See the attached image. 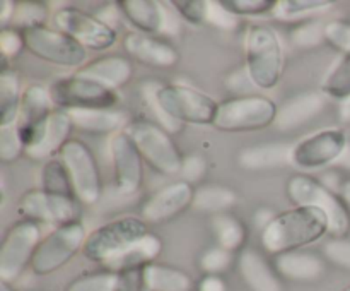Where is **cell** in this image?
Segmentation results:
<instances>
[{"instance_id":"obj_1","label":"cell","mask_w":350,"mask_h":291,"mask_svg":"<svg viewBox=\"0 0 350 291\" xmlns=\"http://www.w3.org/2000/svg\"><path fill=\"white\" fill-rule=\"evenodd\" d=\"M330 233L328 218L323 211L308 205H294L279 212L273 221L260 231V243L270 255L296 252L313 245Z\"/></svg>"},{"instance_id":"obj_2","label":"cell","mask_w":350,"mask_h":291,"mask_svg":"<svg viewBox=\"0 0 350 291\" xmlns=\"http://www.w3.org/2000/svg\"><path fill=\"white\" fill-rule=\"evenodd\" d=\"M245 55V68L255 88L267 91L279 84L286 68V53L272 26L256 23L246 29Z\"/></svg>"},{"instance_id":"obj_3","label":"cell","mask_w":350,"mask_h":291,"mask_svg":"<svg viewBox=\"0 0 350 291\" xmlns=\"http://www.w3.org/2000/svg\"><path fill=\"white\" fill-rule=\"evenodd\" d=\"M147 101L167 122L191 125H212L219 108L212 96L187 84L157 86Z\"/></svg>"},{"instance_id":"obj_4","label":"cell","mask_w":350,"mask_h":291,"mask_svg":"<svg viewBox=\"0 0 350 291\" xmlns=\"http://www.w3.org/2000/svg\"><path fill=\"white\" fill-rule=\"evenodd\" d=\"M286 195L294 205H308L323 211L328 218L330 233L338 238L350 229V211L340 194L308 173H297L287 180Z\"/></svg>"},{"instance_id":"obj_5","label":"cell","mask_w":350,"mask_h":291,"mask_svg":"<svg viewBox=\"0 0 350 291\" xmlns=\"http://www.w3.org/2000/svg\"><path fill=\"white\" fill-rule=\"evenodd\" d=\"M149 235L147 223L137 216H123L92 229L82 249L85 259L105 267Z\"/></svg>"},{"instance_id":"obj_6","label":"cell","mask_w":350,"mask_h":291,"mask_svg":"<svg viewBox=\"0 0 350 291\" xmlns=\"http://www.w3.org/2000/svg\"><path fill=\"white\" fill-rule=\"evenodd\" d=\"M279 106L263 94L232 96L219 103L212 125L221 132H253L273 125Z\"/></svg>"},{"instance_id":"obj_7","label":"cell","mask_w":350,"mask_h":291,"mask_svg":"<svg viewBox=\"0 0 350 291\" xmlns=\"http://www.w3.org/2000/svg\"><path fill=\"white\" fill-rule=\"evenodd\" d=\"M125 130L135 142L142 160L152 170L167 177L180 173L185 157L166 129L150 120H133Z\"/></svg>"},{"instance_id":"obj_8","label":"cell","mask_w":350,"mask_h":291,"mask_svg":"<svg viewBox=\"0 0 350 291\" xmlns=\"http://www.w3.org/2000/svg\"><path fill=\"white\" fill-rule=\"evenodd\" d=\"M55 108L64 112L75 110H113L118 103V94L115 89L84 77L81 74L65 75L51 82L48 88Z\"/></svg>"},{"instance_id":"obj_9","label":"cell","mask_w":350,"mask_h":291,"mask_svg":"<svg viewBox=\"0 0 350 291\" xmlns=\"http://www.w3.org/2000/svg\"><path fill=\"white\" fill-rule=\"evenodd\" d=\"M84 225L81 221H70L51 229L38 245L34 252L31 270L36 276H50L64 266H67L85 245Z\"/></svg>"},{"instance_id":"obj_10","label":"cell","mask_w":350,"mask_h":291,"mask_svg":"<svg viewBox=\"0 0 350 291\" xmlns=\"http://www.w3.org/2000/svg\"><path fill=\"white\" fill-rule=\"evenodd\" d=\"M24 47L40 60L58 67H84L88 50L57 27L36 26L21 29Z\"/></svg>"},{"instance_id":"obj_11","label":"cell","mask_w":350,"mask_h":291,"mask_svg":"<svg viewBox=\"0 0 350 291\" xmlns=\"http://www.w3.org/2000/svg\"><path fill=\"white\" fill-rule=\"evenodd\" d=\"M41 228L29 219H19L7 228L0 245V281L14 283L27 267L41 242Z\"/></svg>"},{"instance_id":"obj_12","label":"cell","mask_w":350,"mask_h":291,"mask_svg":"<svg viewBox=\"0 0 350 291\" xmlns=\"http://www.w3.org/2000/svg\"><path fill=\"white\" fill-rule=\"evenodd\" d=\"M58 157L65 164L75 197L84 205H94L101 199L103 185L98 161L85 142L70 139L62 147Z\"/></svg>"},{"instance_id":"obj_13","label":"cell","mask_w":350,"mask_h":291,"mask_svg":"<svg viewBox=\"0 0 350 291\" xmlns=\"http://www.w3.org/2000/svg\"><path fill=\"white\" fill-rule=\"evenodd\" d=\"M347 146L349 139L344 129L332 127L318 130L294 144L291 164L301 171L321 170L337 163Z\"/></svg>"},{"instance_id":"obj_14","label":"cell","mask_w":350,"mask_h":291,"mask_svg":"<svg viewBox=\"0 0 350 291\" xmlns=\"http://www.w3.org/2000/svg\"><path fill=\"white\" fill-rule=\"evenodd\" d=\"M55 27L77 41L85 50H108L116 43L115 27L79 7H62L53 14Z\"/></svg>"},{"instance_id":"obj_15","label":"cell","mask_w":350,"mask_h":291,"mask_svg":"<svg viewBox=\"0 0 350 291\" xmlns=\"http://www.w3.org/2000/svg\"><path fill=\"white\" fill-rule=\"evenodd\" d=\"M113 166V184L120 195H135L144 181V160L126 130L113 134L108 140Z\"/></svg>"},{"instance_id":"obj_16","label":"cell","mask_w":350,"mask_h":291,"mask_svg":"<svg viewBox=\"0 0 350 291\" xmlns=\"http://www.w3.org/2000/svg\"><path fill=\"white\" fill-rule=\"evenodd\" d=\"M17 212L21 219H29L38 225H53L55 228L65 223L77 221L75 199L50 194L43 188H33L21 195Z\"/></svg>"},{"instance_id":"obj_17","label":"cell","mask_w":350,"mask_h":291,"mask_svg":"<svg viewBox=\"0 0 350 291\" xmlns=\"http://www.w3.org/2000/svg\"><path fill=\"white\" fill-rule=\"evenodd\" d=\"M55 110L57 108H55L53 99L46 88H43L41 84H29L23 89L16 127L26 149L36 142L41 130L44 129L48 118Z\"/></svg>"},{"instance_id":"obj_18","label":"cell","mask_w":350,"mask_h":291,"mask_svg":"<svg viewBox=\"0 0 350 291\" xmlns=\"http://www.w3.org/2000/svg\"><path fill=\"white\" fill-rule=\"evenodd\" d=\"M195 187L185 180L171 181L154 192L140 207L146 223H164L176 218L193 205Z\"/></svg>"},{"instance_id":"obj_19","label":"cell","mask_w":350,"mask_h":291,"mask_svg":"<svg viewBox=\"0 0 350 291\" xmlns=\"http://www.w3.org/2000/svg\"><path fill=\"white\" fill-rule=\"evenodd\" d=\"M120 12L144 34H173L180 29L178 21L167 12V3L157 0H123L116 2Z\"/></svg>"},{"instance_id":"obj_20","label":"cell","mask_w":350,"mask_h":291,"mask_svg":"<svg viewBox=\"0 0 350 291\" xmlns=\"http://www.w3.org/2000/svg\"><path fill=\"white\" fill-rule=\"evenodd\" d=\"M123 48L133 60L154 68H171L180 60V53L164 38L144 33H129L123 38Z\"/></svg>"},{"instance_id":"obj_21","label":"cell","mask_w":350,"mask_h":291,"mask_svg":"<svg viewBox=\"0 0 350 291\" xmlns=\"http://www.w3.org/2000/svg\"><path fill=\"white\" fill-rule=\"evenodd\" d=\"M327 105V96L321 91H303L287 98L279 106L273 127L280 132H293L317 118Z\"/></svg>"},{"instance_id":"obj_22","label":"cell","mask_w":350,"mask_h":291,"mask_svg":"<svg viewBox=\"0 0 350 291\" xmlns=\"http://www.w3.org/2000/svg\"><path fill=\"white\" fill-rule=\"evenodd\" d=\"M74 129L70 115L57 108L48 118L36 142L26 149V156L33 161H44V163L53 160L60 154L62 147L70 140V134Z\"/></svg>"},{"instance_id":"obj_23","label":"cell","mask_w":350,"mask_h":291,"mask_svg":"<svg viewBox=\"0 0 350 291\" xmlns=\"http://www.w3.org/2000/svg\"><path fill=\"white\" fill-rule=\"evenodd\" d=\"M238 273L250 291H284L273 264L258 250L245 249L238 257Z\"/></svg>"},{"instance_id":"obj_24","label":"cell","mask_w":350,"mask_h":291,"mask_svg":"<svg viewBox=\"0 0 350 291\" xmlns=\"http://www.w3.org/2000/svg\"><path fill=\"white\" fill-rule=\"evenodd\" d=\"M273 267L282 279L293 283H314L323 277L327 270L325 259L308 250L280 253L273 257Z\"/></svg>"},{"instance_id":"obj_25","label":"cell","mask_w":350,"mask_h":291,"mask_svg":"<svg viewBox=\"0 0 350 291\" xmlns=\"http://www.w3.org/2000/svg\"><path fill=\"white\" fill-rule=\"evenodd\" d=\"M77 74L94 79L116 91L132 81L133 64L122 55H106L85 64Z\"/></svg>"},{"instance_id":"obj_26","label":"cell","mask_w":350,"mask_h":291,"mask_svg":"<svg viewBox=\"0 0 350 291\" xmlns=\"http://www.w3.org/2000/svg\"><path fill=\"white\" fill-rule=\"evenodd\" d=\"M293 146L286 142H262L245 147L239 153V164L248 171H265L291 164Z\"/></svg>"},{"instance_id":"obj_27","label":"cell","mask_w":350,"mask_h":291,"mask_svg":"<svg viewBox=\"0 0 350 291\" xmlns=\"http://www.w3.org/2000/svg\"><path fill=\"white\" fill-rule=\"evenodd\" d=\"M161 252H163V240L154 235V233H149L142 240H139L135 245L130 246L126 252H123L115 260L106 264L105 269L113 270V273H122V270L129 269H144L149 264L156 262Z\"/></svg>"},{"instance_id":"obj_28","label":"cell","mask_w":350,"mask_h":291,"mask_svg":"<svg viewBox=\"0 0 350 291\" xmlns=\"http://www.w3.org/2000/svg\"><path fill=\"white\" fill-rule=\"evenodd\" d=\"M144 283L147 291H191L193 279L188 273L167 264L154 262L144 267Z\"/></svg>"},{"instance_id":"obj_29","label":"cell","mask_w":350,"mask_h":291,"mask_svg":"<svg viewBox=\"0 0 350 291\" xmlns=\"http://www.w3.org/2000/svg\"><path fill=\"white\" fill-rule=\"evenodd\" d=\"M75 129L85 134H116L123 125V115L115 110H75L67 112Z\"/></svg>"},{"instance_id":"obj_30","label":"cell","mask_w":350,"mask_h":291,"mask_svg":"<svg viewBox=\"0 0 350 291\" xmlns=\"http://www.w3.org/2000/svg\"><path fill=\"white\" fill-rule=\"evenodd\" d=\"M21 98V79L14 68L3 65L0 71V127L16 125L19 116Z\"/></svg>"},{"instance_id":"obj_31","label":"cell","mask_w":350,"mask_h":291,"mask_svg":"<svg viewBox=\"0 0 350 291\" xmlns=\"http://www.w3.org/2000/svg\"><path fill=\"white\" fill-rule=\"evenodd\" d=\"M236 204V192L226 185L208 184L195 188L193 205L195 211L207 212V214H221L229 212V209Z\"/></svg>"},{"instance_id":"obj_32","label":"cell","mask_w":350,"mask_h":291,"mask_svg":"<svg viewBox=\"0 0 350 291\" xmlns=\"http://www.w3.org/2000/svg\"><path fill=\"white\" fill-rule=\"evenodd\" d=\"M212 233H214L217 245L232 253L243 249L246 238H248L246 226L231 212H221L212 218Z\"/></svg>"},{"instance_id":"obj_33","label":"cell","mask_w":350,"mask_h":291,"mask_svg":"<svg viewBox=\"0 0 350 291\" xmlns=\"http://www.w3.org/2000/svg\"><path fill=\"white\" fill-rule=\"evenodd\" d=\"M334 7V2L328 0H280L277 2L273 16L282 21H308L314 14L327 12Z\"/></svg>"},{"instance_id":"obj_34","label":"cell","mask_w":350,"mask_h":291,"mask_svg":"<svg viewBox=\"0 0 350 291\" xmlns=\"http://www.w3.org/2000/svg\"><path fill=\"white\" fill-rule=\"evenodd\" d=\"M41 188L44 192H50V194L55 195L77 199L75 197V192L74 187H72L67 168L62 163L60 157H53V160L43 163V170H41Z\"/></svg>"},{"instance_id":"obj_35","label":"cell","mask_w":350,"mask_h":291,"mask_svg":"<svg viewBox=\"0 0 350 291\" xmlns=\"http://www.w3.org/2000/svg\"><path fill=\"white\" fill-rule=\"evenodd\" d=\"M320 91L328 98L342 101L350 96V55H342L321 81Z\"/></svg>"},{"instance_id":"obj_36","label":"cell","mask_w":350,"mask_h":291,"mask_svg":"<svg viewBox=\"0 0 350 291\" xmlns=\"http://www.w3.org/2000/svg\"><path fill=\"white\" fill-rule=\"evenodd\" d=\"M118 274L113 270H98V273L82 274L67 284L65 291H115Z\"/></svg>"},{"instance_id":"obj_37","label":"cell","mask_w":350,"mask_h":291,"mask_svg":"<svg viewBox=\"0 0 350 291\" xmlns=\"http://www.w3.org/2000/svg\"><path fill=\"white\" fill-rule=\"evenodd\" d=\"M325 41V24L320 21H301L291 31V43L299 50H311Z\"/></svg>"},{"instance_id":"obj_38","label":"cell","mask_w":350,"mask_h":291,"mask_svg":"<svg viewBox=\"0 0 350 291\" xmlns=\"http://www.w3.org/2000/svg\"><path fill=\"white\" fill-rule=\"evenodd\" d=\"M46 17V3L36 2V0H27V2H16V12H14L12 23H16L19 29H27V27L44 26Z\"/></svg>"},{"instance_id":"obj_39","label":"cell","mask_w":350,"mask_h":291,"mask_svg":"<svg viewBox=\"0 0 350 291\" xmlns=\"http://www.w3.org/2000/svg\"><path fill=\"white\" fill-rule=\"evenodd\" d=\"M232 262H234L232 252L219 245H214L202 253L198 266L204 270L205 276H221L232 266Z\"/></svg>"},{"instance_id":"obj_40","label":"cell","mask_w":350,"mask_h":291,"mask_svg":"<svg viewBox=\"0 0 350 291\" xmlns=\"http://www.w3.org/2000/svg\"><path fill=\"white\" fill-rule=\"evenodd\" d=\"M23 154H26V146L21 139L17 127H0V161L2 163H14Z\"/></svg>"},{"instance_id":"obj_41","label":"cell","mask_w":350,"mask_h":291,"mask_svg":"<svg viewBox=\"0 0 350 291\" xmlns=\"http://www.w3.org/2000/svg\"><path fill=\"white\" fill-rule=\"evenodd\" d=\"M325 41L342 55H350V23L335 19L325 24Z\"/></svg>"},{"instance_id":"obj_42","label":"cell","mask_w":350,"mask_h":291,"mask_svg":"<svg viewBox=\"0 0 350 291\" xmlns=\"http://www.w3.org/2000/svg\"><path fill=\"white\" fill-rule=\"evenodd\" d=\"M170 5L173 7L174 12L181 19L193 24V26L207 23L208 2H205V0H178V2H171Z\"/></svg>"},{"instance_id":"obj_43","label":"cell","mask_w":350,"mask_h":291,"mask_svg":"<svg viewBox=\"0 0 350 291\" xmlns=\"http://www.w3.org/2000/svg\"><path fill=\"white\" fill-rule=\"evenodd\" d=\"M323 255L335 267H340L350 273V238L347 236L328 240L323 245Z\"/></svg>"},{"instance_id":"obj_44","label":"cell","mask_w":350,"mask_h":291,"mask_svg":"<svg viewBox=\"0 0 350 291\" xmlns=\"http://www.w3.org/2000/svg\"><path fill=\"white\" fill-rule=\"evenodd\" d=\"M226 9L231 10L238 17L243 16H262V14L273 12L277 2L273 0H222Z\"/></svg>"},{"instance_id":"obj_45","label":"cell","mask_w":350,"mask_h":291,"mask_svg":"<svg viewBox=\"0 0 350 291\" xmlns=\"http://www.w3.org/2000/svg\"><path fill=\"white\" fill-rule=\"evenodd\" d=\"M207 24L222 31H234L239 24V17L226 9L222 0L221 2H208Z\"/></svg>"},{"instance_id":"obj_46","label":"cell","mask_w":350,"mask_h":291,"mask_svg":"<svg viewBox=\"0 0 350 291\" xmlns=\"http://www.w3.org/2000/svg\"><path fill=\"white\" fill-rule=\"evenodd\" d=\"M24 38L21 29L14 27H2L0 31V51L3 58H14L24 50Z\"/></svg>"},{"instance_id":"obj_47","label":"cell","mask_w":350,"mask_h":291,"mask_svg":"<svg viewBox=\"0 0 350 291\" xmlns=\"http://www.w3.org/2000/svg\"><path fill=\"white\" fill-rule=\"evenodd\" d=\"M205 170H207V163L202 156L198 154H190L183 160V166H181V177H183L185 181L193 185V181L200 180L204 177Z\"/></svg>"},{"instance_id":"obj_48","label":"cell","mask_w":350,"mask_h":291,"mask_svg":"<svg viewBox=\"0 0 350 291\" xmlns=\"http://www.w3.org/2000/svg\"><path fill=\"white\" fill-rule=\"evenodd\" d=\"M118 274L115 291H144L146 283H144V269H129L122 270Z\"/></svg>"},{"instance_id":"obj_49","label":"cell","mask_w":350,"mask_h":291,"mask_svg":"<svg viewBox=\"0 0 350 291\" xmlns=\"http://www.w3.org/2000/svg\"><path fill=\"white\" fill-rule=\"evenodd\" d=\"M226 84H228V88L231 89V91L238 92L236 96H245V94H250L248 89L250 88H255V84L252 82V79H250L248 72H246V68H239L238 72H234V74H231L228 77V81H226Z\"/></svg>"},{"instance_id":"obj_50","label":"cell","mask_w":350,"mask_h":291,"mask_svg":"<svg viewBox=\"0 0 350 291\" xmlns=\"http://www.w3.org/2000/svg\"><path fill=\"white\" fill-rule=\"evenodd\" d=\"M197 291H228L221 276H204L197 284Z\"/></svg>"},{"instance_id":"obj_51","label":"cell","mask_w":350,"mask_h":291,"mask_svg":"<svg viewBox=\"0 0 350 291\" xmlns=\"http://www.w3.org/2000/svg\"><path fill=\"white\" fill-rule=\"evenodd\" d=\"M275 216L277 214L272 211V209L260 207L258 211L255 212V226L260 229V231H262V229H265L267 226L273 221V218H275Z\"/></svg>"},{"instance_id":"obj_52","label":"cell","mask_w":350,"mask_h":291,"mask_svg":"<svg viewBox=\"0 0 350 291\" xmlns=\"http://www.w3.org/2000/svg\"><path fill=\"white\" fill-rule=\"evenodd\" d=\"M14 12H16V2L12 0H2L0 2V23L5 27L9 21L14 19Z\"/></svg>"},{"instance_id":"obj_53","label":"cell","mask_w":350,"mask_h":291,"mask_svg":"<svg viewBox=\"0 0 350 291\" xmlns=\"http://www.w3.org/2000/svg\"><path fill=\"white\" fill-rule=\"evenodd\" d=\"M338 118L345 125H350V96L342 99L340 105H338Z\"/></svg>"},{"instance_id":"obj_54","label":"cell","mask_w":350,"mask_h":291,"mask_svg":"<svg viewBox=\"0 0 350 291\" xmlns=\"http://www.w3.org/2000/svg\"><path fill=\"white\" fill-rule=\"evenodd\" d=\"M334 166L340 168V170L349 171V173H350V142H349V146L345 147V151L342 153V156L338 157V161L334 164Z\"/></svg>"},{"instance_id":"obj_55","label":"cell","mask_w":350,"mask_h":291,"mask_svg":"<svg viewBox=\"0 0 350 291\" xmlns=\"http://www.w3.org/2000/svg\"><path fill=\"white\" fill-rule=\"evenodd\" d=\"M340 197L344 199L345 205H347L350 211V177L345 178V180L340 184Z\"/></svg>"},{"instance_id":"obj_56","label":"cell","mask_w":350,"mask_h":291,"mask_svg":"<svg viewBox=\"0 0 350 291\" xmlns=\"http://www.w3.org/2000/svg\"><path fill=\"white\" fill-rule=\"evenodd\" d=\"M0 291H16V290H14L12 283H5V281H0Z\"/></svg>"},{"instance_id":"obj_57","label":"cell","mask_w":350,"mask_h":291,"mask_svg":"<svg viewBox=\"0 0 350 291\" xmlns=\"http://www.w3.org/2000/svg\"><path fill=\"white\" fill-rule=\"evenodd\" d=\"M342 291H350V284H349V286H345L344 290H342Z\"/></svg>"}]
</instances>
